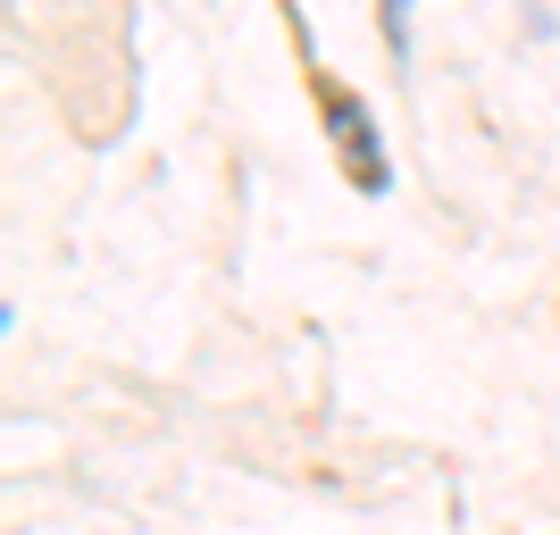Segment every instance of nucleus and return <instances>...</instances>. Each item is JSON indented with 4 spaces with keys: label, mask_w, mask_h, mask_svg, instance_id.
I'll list each match as a JSON object with an SVG mask.
<instances>
[{
    "label": "nucleus",
    "mask_w": 560,
    "mask_h": 535,
    "mask_svg": "<svg viewBox=\"0 0 560 535\" xmlns=\"http://www.w3.org/2000/svg\"><path fill=\"white\" fill-rule=\"evenodd\" d=\"M376 9H385V43H394V59H410V9H419V0H376Z\"/></svg>",
    "instance_id": "f03ea898"
},
{
    "label": "nucleus",
    "mask_w": 560,
    "mask_h": 535,
    "mask_svg": "<svg viewBox=\"0 0 560 535\" xmlns=\"http://www.w3.org/2000/svg\"><path fill=\"white\" fill-rule=\"evenodd\" d=\"M327 126H335V142H343V160H351V185H369V193L394 185V167H385V142H376V117L360 109L351 93H327Z\"/></svg>",
    "instance_id": "f257e3e1"
}]
</instances>
